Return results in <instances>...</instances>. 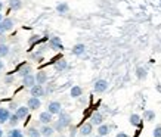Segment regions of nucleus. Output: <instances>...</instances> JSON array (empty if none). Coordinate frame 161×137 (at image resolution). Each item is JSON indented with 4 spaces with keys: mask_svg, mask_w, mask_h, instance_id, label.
<instances>
[{
    "mask_svg": "<svg viewBox=\"0 0 161 137\" xmlns=\"http://www.w3.org/2000/svg\"><path fill=\"white\" fill-rule=\"evenodd\" d=\"M90 121H92V124H95V125H101L103 121V117L99 112H95L92 115V118H90Z\"/></svg>",
    "mask_w": 161,
    "mask_h": 137,
    "instance_id": "15",
    "label": "nucleus"
},
{
    "mask_svg": "<svg viewBox=\"0 0 161 137\" xmlns=\"http://www.w3.org/2000/svg\"><path fill=\"white\" fill-rule=\"evenodd\" d=\"M67 66H68V64H67V61H65V59H59L58 62L55 64L56 71H64V69H67Z\"/></svg>",
    "mask_w": 161,
    "mask_h": 137,
    "instance_id": "21",
    "label": "nucleus"
},
{
    "mask_svg": "<svg viewBox=\"0 0 161 137\" xmlns=\"http://www.w3.org/2000/svg\"><path fill=\"white\" fill-rule=\"evenodd\" d=\"M115 137H129V136H127L126 133H117V136Z\"/></svg>",
    "mask_w": 161,
    "mask_h": 137,
    "instance_id": "33",
    "label": "nucleus"
},
{
    "mask_svg": "<svg viewBox=\"0 0 161 137\" xmlns=\"http://www.w3.org/2000/svg\"><path fill=\"white\" fill-rule=\"evenodd\" d=\"M81 93H83V90H81V87L80 86H74L73 88H71V92H69V94H71V97H80L81 96Z\"/></svg>",
    "mask_w": 161,
    "mask_h": 137,
    "instance_id": "18",
    "label": "nucleus"
},
{
    "mask_svg": "<svg viewBox=\"0 0 161 137\" xmlns=\"http://www.w3.org/2000/svg\"><path fill=\"white\" fill-rule=\"evenodd\" d=\"M9 6H10V9H14V10L22 9V0H9Z\"/></svg>",
    "mask_w": 161,
    "mask_h": 137,
    "instance_id": "19",
    "label": "nucleus"
},
{
    "mask_svg": "<svg viewBox=\"0 0 161 137\" xmlns=\"http://www.w3.org/2000/svg\"><path fill=\"white\" fill-rule=\"evenodd\" d=\"M0 22H2V13H0Z\"/></svg>",
    "mask_w": 161,
    "mask_h": 137,
    "instance_id": "38",
    "label": "nucleus"
},
{
    "mask_svg": "<svg viewBox=\"0 0 161 137\" xmlns=\"http://www.w3.org/2000/svg\"><path fill=\"white\" fill-rule=\"evenodd\" d=\"M18 74H19L21 77L24 78L25 75H28V74H31V69H30V66L28 65H25V64H22L19 66V69H18Z\"/></svg>",
    "mask_w": 161,
    "mask_h": 137,
    "instance_id": "17",
    "label": "nucleus"
},
{
    "mask_svg": "<svg viewBox=\"0 0 161 137\" xmlns=\"http://www.w3.org/2000/svg\"><path fill=\"white\" fill-rule=\"evenodd\" d=\"M47 111H49L52 115H56V113L59 115V113L62 112V106H61V103L55 100V102H50L49 105H47Z\"/></svg>",
    "mask_w": 161,
    "mask_h": 137,
    "instance_id": "3",
    "label": "nucleus"
},
{
    "mask_svg": "<svg viewBox=\"0 0 161 137\" xmlns=\"http://www.w3.org/2000/svg\"><path fill=\"white\" fill-rule=\"evenodd\" d=\"M8 137H24V134H22V131H21V130L14 128V130L8 131Z\"/></svg>",
    "mask_w": 161,
    "mask_h": 137,
    "instance_id": "26",
    "label": "nucleus"
},
{
    "mask_svg": "<svg viewBox=\"0 0 161 137\" xmlns=\"http://www.w3.org/2000/svg\"><path fill=\"white\" fill-rule=\"evenodd\" d=\"M130 124H132V125H135V127H139V125H141V117H139L137 113L130 115Z\"/></svg>",
    "mask_w": 161,
    "mask_h": 137,
    "instance_id": "23",
    "label": "nucleus"
},
{
    "mask_svg": "<svg viewBox=\"0 0 161 137\" xmlns=\"http://www.w3.org/2000/svg\"><path fill=\"white\" fill-rule=\"evenodd\" d=\"M28 111H30V108L27 106H19V108L16 109V115L19 117V119H24V118H27V115H28Z\"/></svg>",
    "mask_w": 161,
    "mask_h": 137,
    "instance_id": "14",
    "label": "nucleus"
},
{
    "mask_svg": "<svg viewBox=\"0 0 161 137\" xmlns=\"http://www.w3.org/2000/svg\"><path fill=\"white\" fill-rule=\"evenodd\" d=\"M8 55H9V46H8V44L0 43V56L5 58V56H8Z\"/></svg>",
    "mask_w": 161,
    "mask_h": 137,
    "instance_id": "24",
    "label": "nucleus"
},
{
    "mask_svg": "<svg viewBox=\"0 0 161 137\" xmlns=\"http://www.w3.org/2000/svg\"><path fill=\"white\" fill-rule=\"evenodd\" d=\"M9 111L6 108H0V124L6 123V121H9Z\"/></svg>",
    "mask_w": 161,
    "mask_h": 137,
    "instance_id": "13",
    "label": "nucleus"
},
{
    "mask_svg": "<svg viewBox=\"0 0 161 137\" xmlns=\"http://www.w3.org/2000/svg\"><path fill=\"white\" fill-rule=\"evenodd\" d=\"M69 124H71V117H69V113L61 112V113H59V119L56 121V124H55V130H58V131H62L64 128L68 127Z\"/></svg>",
    "mask_w": 161,
    "mask_h": 137,
    "instance_id": "1",
    "label": "nucleus"
},
{
    "mask_svg": "<svg viewBox=\"0 0 161 137\" xmlns=\"http://www.w3.org/2000/svg\"><path fill=\"white\" fill-rule=\"evenodd\" d=\"M96 137H102V136H99V134H98V136H96Z\"/></svg>",
    "mask_w": 161,
    "mask_h": 137,
    "instance_id": "39",
    "label": "nucleus"
},
{
    "mask_svg": "<svg viewBox=\"0 0 161 137\" xmlns=\"http://www.w3.org/2000/svg\"><path fill=\"white\" fill-rule=\"evenodd\" d=\"M71 137H75V128H71Z\"/></svg>",
    "mask_w": 161,
    "mask_h": 137,
    "instance_id": "34",
    "label": "nucleus"
},
{
    "mask_svg": "<svg viewBox=\"0 0 161 137\" xmlns=\"http://www.w3.org/2000/svg\"><path fill=\"white\" fill-rule=\"evenodd\" d=\"M145 118H147L148 121H152V119L155 118V113H154V111H147V112H145Z\"/></svg>",
    "mask_w": 161,
    "mask_h": 137,
    "instance_id": "29",
    "label": "nucleus"
},
{
    "mask_svg": "<svg viewBox=\"0 0 161 137\" xmlns=\"http://www.w3.org/2000/svg\"><path fill=\"white\" fill-rule=\"evenodd\" d=\"M93 90L96 93H105L108 90V81L107 80H96L95 86H93Z\"/></svg>",
    "mask_w": 161,
    "mask_h": 137,
    "instance_id": "2",
    "label": "nucleus"
},
{
    "mask_svg": "<svg viewBox=\"0 0 161 137\" xmlns=\"http://www.w3.org/2000/svg\"><path fill=\"white\" fill-rule=\"evenodd\" d=\"M46 81H47V75H46V72L39 71V72L36 74V83L37 84H42V86H43Z\"/></svg>",
    "mask_w": 161,
    "mask_h": 137,
    "instance_id": "12",
    "label": "nucleus"
},
{
    "mask_svg": "<svg viewBox=\"0 0 161 137\" xmlns=\"http://www.w3.org/2000/svg\"><path fill=\"white\" fill-rule=\"evenodd\" d=\"M136 75H137V78H139V80L147 78V69L142 68V66H139V68L136 69Z\"/></svg>",
    "mask_w": 161,
    "mask_h": 137,
    "instance_id": "25",
    "label": "nucleus"
},
{
    "mask_svg": "<svg viewBox=\"0 0 161 137\" xmlns=\"http://www.w3.org/2000/svg\"><path fill=\"white\" fill-rule=\"evenodd\" d=\"M6 29H5V27H3V24L0 22V35H3V33H5Z\"/></svg>",
    "mask_w": 161,
    "mask_h": 137,
    "instance_id": "32",
    "label": "nucleus"
},
{
    "mask_svg": "<svg viewBox=\"0 0 161 137\" xmlns=\"http://www.w3.org/2000/svg\"><path fill=\"white\" fill-rule=\"evenodd\" d=\"M152 136L154 137H161V125L154 128V133H152Z\"/></svg>",
    "mask_w": 161,
    "mask_h": 137,
    "instance_id": "30",
    "label": "nucleus"
},
{
    "mask_svg": "<svg viewBox=\"0 0 161 137\" xmlns=\"http://www.w3.org/2000/svg\"><path fill=\"white\" fill-rule=\"evenodd\" d=\"M3 8H5V5H3V3H2V2H0V12H2V10H3Z\"/></svg>",
    "mask_w": 161,
    "mask_h": 137,
    "instance_id": "35",
    "label": "nucleus"
},
{
    "mask_svg": "<svg viewBox=\"0 0 161 137\" xmlns=\"http://www.w3.org/2000/svg\"><path fill=\"white\" fill-rule=\"evenodd\" d=\"M44 94H46V92L43 90L42 84H34L31 87V96H34V97H43Z\"/></svg>",
    "mask_w": 161,
    "mask_h": 137,
    "instance_id": "4",
    "label": "nucleus"
},
{
    "mask_svg": "<svg viewBox=\"0 0 161 137\" xmlns=\"http://www.w3.org/2000/svg\"><path fill=\"white\" fill-rule=\"evenodd\" d=\"M39 35H33V37H31V40H30V44H34L36 41H37V43H39Z\"/></svg>",
    "mask_w": 161,
    "mask_h": 137,
    "instance_id": "31",
    "label": "nucleus"
},
{
    "mask_svg": "<svg viewBox=\"0 0 161 137\" xmlns=\"http://www.w3.org/2000/svg\"><path fill=\"white\" fill-rule=\"evenodd\" d=\"M27 106L30 108V111H37V109L42 106V102H40V99L39 97H30L28 99V103H27Z\"/></svg>",
    "mask_w": 161,
    "mask_h": 137,
    "instance_id": "5",
    "label": "nucleus"
},
{
    "mask_svg": "<svg viewBox=\"0 0 161 137\" xmlns=\"http://www.w3.org/2000/svg\"><path fill=\"white\" fill-rule=\"evenodd\" d=\"M3 66H5V65H3V62H0V71L3 69Z\"/></svg>",
    "mask_w": 161,
    "mask_h": 137,
    "instance_id": "36",
    "label": "nucleus"
},
{
    "mask_svg": "<svg viewBox=\"0 0 161 137\" xmlns=\"http://www.w3.org/2000/svg\"><path fill=\"white\" fill-rule=\"evenodd\" d=\"M40 123L42 124H49L52 123V113L49 112V111H46V112H42L40 113Z\"/></svg>",
    "mask_w": 161,
    "mask_h": 137,
    "instance_id": "11",
    "label": "nucleus"
},
{
    "mask_svg": "<svg viewBox=\"0 0 161 137\" xmlns=\"http://www.w3.org/2000/svg\"><path fill=\"white\" fill-rule=\"evenodd\" d=\"M28 136L30 137H42V133H40V130H37V128H30Z\"/></svg>",
    "mask_w": 161,
    "mask_h": 137,
    "instance_id": "27",
    "label": "nucleus"
},
{
    "mask_svg": "<svg viewBox=\"0 0 161 137\" xmlns=\"http://www.w3.org/2000/svg\"><path fill=\"white\" fill-rule=\"evenodd\" d=\"M0 137H3V133H2V130H0Z\"/></svg>",
    "mask_w": 161,
    "mask_h": 137,
    "instance_id": "37",
    "label": "nucleus"
},
{
    "mask_svg": "<svg viewBox=\"0 0 161 137\" xmlns=\"http://www.w3.org/2000/svg\"><path fill=\"white\" fill-rule=\"evenodd\" d=\"M68 10H69L68 3H58V6H56V12H58V13H61V15L67 13Z\"/></svg>",
    "mask_w": 161,
    "mask_h": 137,
    "instance_id": "20",
    "label": "nucleus"
},
{
    "mask_svg": "<svg viewBox=\"0 0 161 137\" xmlns=\"http://www.w3.org/2000/svg\"><path fill=\"white\" fill-rule=\"evenodd\" d=\"M18 119H19V117H18L16 113H14V115H10V117H9V124L14 127V125H16V124H18Z\"/></svg>",
    "mask_w": 161,
    "mask_h": 137,
    "instance_id": "28",
    "label": "nucleus"
},
{
    "mask_svg": "<svg viewBox=\"0 0 161 137\" xmlns=\"http://www.w3.org/2000/svg\"><path fill=\"white\" fill-rule=\"evenodd\" d=\"M92 131H93V124L92 123H86V124H83V125L80 127V134H81L83 137L90 136Z\"/></svg>",
    "mask_w": 161,
    "mask_h": 137,
    "instance_id": "7",
    "label": "nucleus"
},
{
    "mask_svg": "<svg viewBox=\"0 0 161 137\" xmlns=\"http://www.w3.org/2000/svg\"><path fill=\"white\" fill-rule=\"evenodd\" d=\"M71 52H73V55H75V56H81V55L86 52V46H84L83 43H78L74 46Z\"/></svg>",
    "mask_w": 161,
    "mask_h": 137,
    "instance_id": "9",
    "label": "nucleus"
},
{
    "mask_svg": "<svg viewBox=\"0 0 161 137\" xmlns=\"http://www.w3.org/2000/svg\"><path fill=\"white\" fill-rule=\"evenodd\" d=\"M2 24H3V27H5L6 31H9V29L14 28V24H15V22L10 19V18H5V19L2 21Z\"/></svg>",
    "mask_w": 161,
    "mask_h": 137,
    "instance_id": "22",
    "label": "nucleus"
},
{
    "mask_svg": "<svg viewBox=\"0 0 161 137\" xmlns=\"http://www.w3.org/2000/svg\"><path fill=\"white\" fill-rule=\"evenodd\" d=\"M49 47H52V49H55V50H62L64 46H62L61 39H59V37H52V39L49 40Z\"/></svg>",
    "mask_w": 161,
    "mask_h": 137,
    "instance_id": "6",
    "label": "nucleus"
},
{
    "mask_svg": "<svg viewBox=\"0 0 161 137\" xmlns=\"http://www.w3.org/2000/svg\"><path fill=\"white\" fill-rule=\"evenodd\" d=\"M40 133H42V136H44V137H50L55 133V128L50 127V125H47V124H43V127H42Z\"/></svg>",
    "mask_w": 161,
    "mask_h": 137,
    "instance_id": "10",
    "label": "nucleus"
},
{
    "mask_svg": "<svg viewBox=\"0 0 161 137\" xmlns=\"http://www.w3.org/2000/svg\"><path fill=\"white\" fill-rule=\"evenodd\" d=\"M111 131V127H109V125H107V124H101V125H99L98 127V134L99 136H107L108 133Z\"/></svg>",
    "mask_w": 161,
    "mask_h": 137,
    "instance_id": "16",
    "label": "nucleus"
},
{
    "mask_svg": "<svg viewBox=\"0 0 161 137\" xmlns=\"http://www.w3.org/2000/svg\"><path fill=\"white\" fill-rule=\"evenodd\" d=\"M22 83H24L25 87H33V86L36 84V75H33V74L25 75L24 80H22Z\"/></svg>",
    "mask_w": 161,
    "mask_h": 137,
    "instance_id": "8",
    "label": "nucleus"
}]
</instances>
